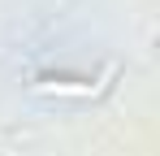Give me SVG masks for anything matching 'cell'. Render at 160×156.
<instances>
[{
  "label": "cell",
  "mask_w": 160,
  "mask_h": 156,
  "mask_svg": "<svg viewBox=\"0 0 160 156\" xmlns=\"http://www.w3.org/2000/svg\"><path fill=\"white\" fill-rule=\"evenodd\" d=\"M35 91H39V96H69V100H87V96H95V91H100V82H69V78H43V82H35Z\"/></svg>",
  "instance_id": "1"
}]
</instances>
